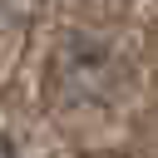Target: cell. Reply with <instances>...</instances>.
<instances>
[{
    "label": "cell",
    "mask_w": 158,
    "mask_h": 158,
    "mask_svg": "<svg viewBox=\"0 0 158 158\" xmlns=\"http://www.w3.org/2000/svg\"><path fill=\"white\" fill-rule=\"evenodd\" d=\"M0 158H15V153H10V143H0Z\"/></svg>",
    "instance_id": "6da1fadb"
}]
</instances>
